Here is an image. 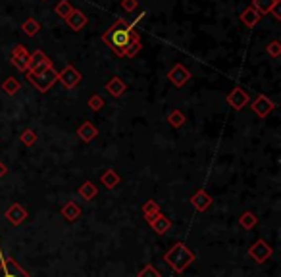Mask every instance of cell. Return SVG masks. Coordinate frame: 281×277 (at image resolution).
Wrapping results in <instances>:
<instances>
[{
  "label": "cell",
  "instance_id": "6da1fadb",
  "mask_svg": "<svg viewBox=\"0 0 281 277\" xmlns=\"http://www.w3.org/2000/svg\"><path fill=\"white\" fill-rule=\"evenodd\" d=\"M139 35H137V31H135V25L133 23H127L125 19H116L114 21V25L108 29L104 33V43L114 50V54L116 56H120L122 58L123 56V50L127 48V45L133 41V39H137Z\"/></svg>",
  "mask_w": 281,
  "mask_h": 277
},
{
  "label": "cell",
  "instance_id": "7a4b0ae2",
  "mask_svg": "<svg viewBox=\"0 0 281 277\" xmlns=\"http://www.w3.org/2000/svg\"><path fill=\"white\" fill-rule=\"evenodd\" d=\"M194 260H196L194 252L185 242H176V244L164 254V262H166L176 274H183Z\"/></svg>",
  "mask_w": 281,
  "mask_h": 277
},
{
  "label": "cell",
  "instance_id": "3957f363",
  "mask_svg": "<svg viewBox=\"0 0 281 277\" xmlns=\"http://www.w3.org/2000/svg\"><path fill=\"white\" fill-rule=\"evenodd\" d=\"M25 77L31 85L35 87L39 92H48L52 85L58 81V71L50 66V68L43 69L39 73H31V71H25Z\"/></svg>",
  "mask_w": 281,
  "mask_h": 277
},
{
  "label": "cell",
  "instance_id": "277c9868",
  "mask_svg": "<svg viewBox=\"0 0 281 277\" xmlns=\"http://www.w3.org/2000/svg\"><path fill=\"white\" fill-rule=\"evenodd\" d=\"M272 254H274V248L264 241V239H258V241L248 248V256L254 260L256 264H264V262H268V260L272 258Z\"/></svg>",
  "mask_w": 281,
  "mask_h": 277
},
{
  "label": "cell",
  "instance_id": "5b68a950",
  "mask_svg": "<svg viewBox=\"0 0 281 277\" xmlns=\"http://www.w3.org/2000/svg\"><path fill=\"white\" fill-rule=\"evenodd\" d=\"M0 277H31L21 266H18V262L10 256L2 258L0 264Z\"/></svg>",
  "mask_w": 281,
  "mask_h": 277
},
{
  "label": "cell",
  "instance_id": "8992f818",
  "mask_svg": "<svg viewBox=\"0 0 281 277\" xmlns=\"http://www.w3.org/2000/svg\"><path fill=\"white\" fill-rule=\"evenodd\" d=\"M50 66H52V62L48 60V56H47L43 50H35L29 54V69H27V71L39 73V71L50 68Z\"/></svg>",
  "mask_w": 281,
  "mask_h": 277
},
{
  "label": "cell",
  "instance_id": "52a82bcc",
  "mask_svg": "<svg viewBox=\"0 0 281 277\" xmlns=\"http://www.w3.org/2000/svg\"><path fill=\"white\" fill-rule=\"evenodd\" d=\"M58 81L66 87V89H73V87L79 85L81 73L73 68V66H66L62 71H58Z\"/></svg>",
  "mask_w": 281,
  "mask_h": 277
},
{
  "label": "cell",
  "instance_id": "ba28073f",
  "mask_svg": "<svg viewBox=\"0 0 281 277\" xmlns=\"http://www.w3.org/2000/svg\"><path fill=\"white\" fill-rule=\"evenodd\" d=\"M10 62L19 69V71H27L29 69V52L23 45H18L12 54H10Z\"/></svg>",
  "mask_w": 281,
  "mask_h": 277
},
{
  "label": "cell",
  "instance_id": "9c48e42d",
  "mask_svg": "<svg viewBox=\"0 0 281 277\" xmlns=\"http://www.w3.org/2000/svg\"><path fill=\"white\" fill-rule=\"evenodd\" d=\"M248 100H250V96H248V92L246 91H243L241 87H235L231 92L228 94V104L233 108V110H243L246 104H248Z\"/></svg>",
  "mask_w": 281,
  "mask_h": 277
},
{
  "label": "cell",
  "instance_id": "30bf717a",
  "mask_svg": "<svg viewBox=\"0 0 281 277\" xmlns=\"http://www.w3.org/2000/svg\"><path fill=\"white\" fill-rule=\"evenodd\" d=\"M168 79H170V83H174L176 87H183L191 79V73H189V69L185 68L183 64H176L174 68L170 69Z\"/></svg>",
  "mask_w": 281,
  "mask_h": 277
},
{
  "label": "cell",
  "instance_id": "8fae6325",
  "mask_svg": "<svg viewBox=\"0 0 281 277\" xmlns=\"http://www.w3.org/2000/svg\"><path fill=\"white\" fill-rule=\"evenodd\" d=\"M274 108H276L274 102H272L268 96H264V94H258V96L254 98V102H252V112H254L258 118H268Z\"/></svg>",
  "mask_w": 281,
  "mask_h": 277
},
{
  "label": "cell",
  "instance_id": "7c38bea8",
  "mask_svg": "<svg viewBox=\"0 0 281 277\" xmlns=\"http://www.w3.org/2000/svg\"><path fill=\"white\" fill-rule=\"evenodd\" d=\"M212 202H214V198H212L204 189H198L193 196H191V204L194 206L196 212H206V210L212 206Z\"/></svg>",
  "mask_w": 281,
  "mask_h": 277
},
{
  "label": "cell",
  "instance_id": "4fadbf2b",
  "mask_svg": "<svg viewBox=\"0 0 281 277\" xmlns=\"http://www.w3.org/2000/svg\"><path fill=\"white\" fill-rule=\"evenodd\" d=\"M6 220L12 225H21L27 220V210L16 202V204H12V206L6 210Z\"/></svg>",
  "mask_w": 281,
  "mask_h": 277
},
{
  "label": "cell",
  "instance_id": "5bb4252c",
  "mask_svg": "<svg viewBox=\"0 0 281 277\" xmlns=\"http://www.w3.org/2000/svg\"><path fill=\"white\" fill-rule=\"evenodd\" d=\"M66 23H68V27H70L71 31L79 33V31L87 25V16H85L81 10H73L70 16L66 17Z\"/></svg>",
  "mask_w": 281,
  "mask_h": 277
},
{
  "label": "cell",
  "instance_id": "9a60e30c",
  "mask_svg": "<svg viewBox=\"0 0 281 277\" xmlns=\"http://www.w3.org/2000/svg\"><path fill=\"white\" fill-rule=\"evenodd\" d=\"M106 91L114 96V98H120L122 96L123 92H125V89H127V85H125V81H123L122 77H118V75H114L108 83H106V87H104Z\"/></svg>",
  "mask_w": 281,
  "mask_h": 277
},
{
  "label": "cell",
  "instance_id": "2e32d148",
  "mask_svg": "<svg viewBox=\"0 0 281 277\" xmlns=\"http://www.w3.org/2000/svg\"><path fill=\"white\" fill-rule=\"evenodd\" d=\"M98 135V129H96V125L94 123H91V121H85L83 125H79V129H77V137L81 138L83 142H91V140H94Z\"/></svg>",
  "mask_w": 281,
  "mask_h": 277
},
{
  "label": "cell",
  "instance_id": "e0dca14e",
  "mask_svg": "<svg viewBox=\"0 0 281 277\" xmlns=\"http://www.w3.org/2000/svg\"><path fill=\"white\" fill-rule=\"evenodd\" d=\"M140 210H142V218H144V222H148V224H150L154 218H158L160 214H162L156 200H146V202L142 204V208H140Z\"/></svg>",
  "mask_w": 281,
  "mask_h": 277
},
{
  "label": "cell",
  "instance_id": "ac0fdd59",
  "mask_svg": "<svg viewBox=\"0 0 281 277\" xmlns=\"http://www.w3.org/2000/svg\"><path fill=\"white\" fill-rule=\"evenodd\" d=\"M148 225L152 227V231H154V233L164 235V233H168V231H170V227H172V220H170V218H166L164 214H160L158 218H154V220H152Z\"/></svg>",
  "mask_w": 281,
  "mask_h": 277
},
{
  "label": "cell",
  "instance_id": "d6986e66",
  "mask_svg": "<svg viewBox=\"0 0 281 277\" xmlns=\"http://www.w3.org/2000/svg\"><path fill=\"white\" fill-rule=\"evenodd\" d=\"M100 183L104 185L106 189H114V187H118L122 183V177L114 172L112 168H108V170H104L102 177H100Z\"/></svg>",
  "mask_w": 281,
  "mask_h": 277
},
{
  "label": "cell",
  "instance_id": "ffe728a7",
  "mask_svg": "<svg viewBox=\"0 0 281 277\" xmlns=\"http://www.w3.org/2000/svg\"><path fill=\"white\" fill-rule=\"evenodd\" d=\"M260 19H262V16H260L252 6H248L246 10H243V14H241V21L245 23L246 27H250V29H252L254 25H258Z\"/></svg>",
  "mask_w": 281,
  "mask_h": 277
},
{
  "label": "cell",
  "instance_id": "44dd1931",
  "mask_svg": "<svg viewBox=\"0 0 281 277\" xmlns=\"http://www.w3.org/2000/svg\"><path fill=\"white\" fill-rule=\"evenodd\" d=\"M79 216H81V208L77 206L75 202H68L66 206L62 208V218H64L66 222H70V224L77 222Z\"/></svg>",
  "mask_w": 281,
  "mask_h": 277
},
{
  "label": "cell",
  "instance_id": "7402d4cb",
  "mask_svg": "<svg viewBox=\"0 0 281 277\" xmlns=\"http://www.w3.org/2000/svg\"><path fill=\"white\" fill-rule=\"evenodd\" d=\"M77 194H79L83 200H93V198L98 194V187H96L93 181H85V183L77 189Z\"/></svg>",
  "mask_w": 281,
  "mask_h": 277
},
{
  "label": "cell",
  "instance_id": "603a6c76",
  "mask_svg": "<svg viewBox=\"0 0 281 277\" xmlns=\"http://www.w3.org/2000/svg\"><path fill=\"white\" fill-rule=\"evenodd\" d=\"M239 225H241L243 229H246V231H250L252 227L258 225V216L252 214V212H243V214L239 216Z\"/></svg>",
  "mask_w": 281,
  "mask_h": 277
},
{
  "label": "cell",
  "instance_id": "cb8c5ba5",
  "mask_svg": "<svg viewBox=\"0 0 281 277\" xmlns=\"http://www.w3.org/2000/svg\"><path fill=\"white\" fill-rule=\"evenodd\" d=\"M278 0H252V8L260 14V16H266L272 12V8L276 6Z\"/></svg>",
  "mask_w": 281,
  "mask_h": 277
},
{
  "label": "cell",
  "instance_id": "d4e9b609",
  "mask_svg": "<svg viewBox=\"0 0 281 277\" xmlns=\"http://www.w3.org/2000/svg\"><path fill=\"white\" fill-rule=\"evenodd\" d=\"M21 29H23V33L27 35V37H33L41 31V23L37 21L35 17H27L23 23H21Z\"/></svg>",
  "mask_w": 281,
  "mask_h": 277
},
{
  "label": "cell",
  "instance_id": "484cf974",
  "mask_svg": "<svg viewBox=\"0 0 281 277\" xmlns=\"http://www.w3.org/2000/svg\"><path fill=\"white\" fill-rule=\"evenodd\" d=\"M73 10H75V8H73V6L70 4V0H60V2L56 4V8H54L56 16H60L62 19H66V17L70 16Z\"/></svg>",
  "mask_w": 281,
  "mask_h": 277
},
{
  "label": "cell",
  "instance_id": "4316f807",
  "mask_svg": "<svg viewBox=\"0 0 281 277\" xmlns=\"http://www.w3.org/2000/svg\"><path fill=\"white\" fill-rule=\"evenodd\" d=\"M2 91H4L8 96H14L16 92H19V81L16 77H8V79L2 83Z\"/></svg>",
  "mask_w": 281,
  "mask_h": 277
},
{
  "label": "cell",
  "instance_id": "83f0119b",
  "mask_svg": "<svg viewBox=\"0 0 281 277\" xmlns=\"http://www.w3.org/2000/svg\"><path fill=\"white\" fill-rule=\"evenodd\" d=\"M168 123H170L172 127L179 129V127L185 123V114H183L181 110H174V112H170V114H168Z\"/></svg>",
  "mask_w": 281,
  "mask_h": 277
},
{
  "label": "cell",
  "instance_id": "f1b7e54d",
  "mask_svg": "<svg viewBox=\"0 0 281 277\" xmlns=\"http://www.w3.org/2000/svg\"><path fill=\"white\" fill-rule=\"evenodd\" d=\"M140 48H142V45H140V37H137V39H133V41L127 45V48L123 50V56L133 58V56H137V54H139Z\"/></svg>",
  "mask_w": 281,
  "mask_h": 277
},
{
  "label": "cell",
  "instance_id": "f546056e",
  "mask_svg": "<svg viewBox=\"0 0 281 277\" xmlns=\"http://www.w3.org/2000/svg\"><path fill=\"white\" fill-rule=\"evenodd\" d=\"M19 140H21L25 146H33V144L37 142V133L33 131V129H25V131L21 133Z\"/></svg>",
  "mask_w": 281,
  "mask_h": 277
},
{
  "label": "cell",
  "instance_id": "4dcf8cb0",
  "mask_svg": "<svg viewBox=\"0 0 281 277\" xmlns=\"http://www.w3.org/2000/svg\"><path fill=\"white\" fill-rule=\"evenodd\" d=\"M87 106L93 110V112H98V110H102V108H104V98H102L100 94H93V96L89 98Z\"/></svg>",
  "mask_w": 281,
  "mask_h": 277
},
{
  "label": "cell",
  "instance_id": "1f68e13d",
  "mask_svg": "<svg viewBox=\"0 0 281 277\" xmlns=\"http://www.w3.org/2000/svg\"><path fill=\"white\" fill-rule=\"evenodd\" d=\"M266 54L272 56V58H280V54H281L280 41H272V43L268 45V48H266Z\"/></svg>",
  "mask_w": 281,
  "mask_h": 277
},
{
  "label": "cell",
  "instance_id": "d6a6232c",
  "mask_svg": "<svg viewBox=\"0 0 281 277\" xmlns=\"http://www.w3.org/2000/svg\"><path fill=\"white\" fill-rule=\"evenodd\" d=\"M137 277H160V272L154 268V266L148 264V266H144L139 274H137Z\"/></svg>",
  "mask_w": 281,
  "mask_h": 277
},
{
  "label": "cell",
  "instance_id": "836d02e7",
  "mask_svg": "<svg viewBox=\"0 0 281 277\" xmlns=\"http://www.w3.org/2000/svg\"><path fill=\"white\" fill-rule=\"evenodd\" d=\"M139 6V0H122V8L125 12H133Z\"/></svg>",
  "mask_w": 281,
  "mask_h": 277
},
{
  "label": "cell",
  "instance_id": "e575fe53",
  "mask_svg": "<svg viewBox=\"0 0 281 277\" xmlns=\"http://www.w3.org/2000/svg\"><path fill=\"white\" fill-rule=\"evenodd\" d=\"M280 4H281V0H278V2H276V6H274V8H272V14H274V17H276V19H278V21H280V19H281Z\"/></svg>",
  "mask_w": 281,
  "mask_h": 277
},
{
  "label": "cell",
  "instance_id": "d590c367",
  "mask_svg": "<svg viewBox=\"0 0 281 277\" xmlns=\"http://www.w3.org/2000/svg\"><path fill=\"white\" fill-rule=\"evenodd\" d=\"M6 173H8V168H6V166H4L2 162H0V179H2V177H4Z\"/></svg>",
  "mask_w": 281,
  "mask_h": 277
},
{
  "label": "cell",
  "instance_id": "8d00e7d4",
  "mask_svg": "<svg viewBox=\"0 0 281 277\" xmlns=\"http://www.w3.org/2000/svg\"><path fill=\"white\" fill-rule=\"evenodd\" d=\"M43 2H45V0H43Z\"/></svg>",
  "mask_w": 281,
  "mask_h": 277
}]
</instances>
